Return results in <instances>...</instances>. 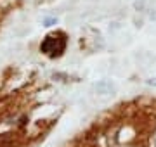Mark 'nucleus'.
Here are the masks:
<instances>
[{
    "label": "nucleus",
    "instance_id": "obj_2",
    "mask_svg": "<svg viewBox=\"0 0 156 147\" xmlns=\"http://www.w3.org/2000/svg\"><path fill=\"white\" fill-rule=\"evenodd\" d=\"M56 23H57V19H54V17H47V19L44 21L45 26H54Z\"/></svg>",
    "mask_w": 156,
    "mask_h": 147
},
{
    "label": "nucleus",
    "instance_id": "obj_1",
    "mask_svg": "<svg viewBox=\"0 0 156 147\" xmlns=\"http://www.w3.org/2000/svg\"><path fill=\"white\" fill-rule=\"evenodd\" d=\"M64 47H66V35L52 33V35L45 36V40L40 45V50L44 52V54H47L49 57H56V56H61L62 54Z\"/></svg>",
    "mask_w": 156,
    "mask_h": 147
},
{
    "label": "nucleus",
    "instance_id": "obj_3",
    "mask_svg": "<svg viewBox=\"0 0 156 147\" xmlns=\"http://www.w3.org/2000/svg\"><path fill=\"white\" fill-rule=\"evenodd\" d=\"M147 83L153 85V87H156V76H154V78H151V80H147Z\"/></svg>",
    "mask_w": 156,
    "mask_h": 147
}]
</instances>
